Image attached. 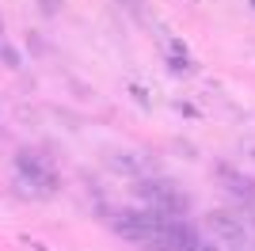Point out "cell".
I'll return each instance as SVG.
<instances>
[{
  "mask_svg": "<svg viewBox=\"0 0 255 251\" xmlns=\"http://www.w3.org/2000/svg\"><path fill=\"white\" fill-rule=\"evenodd\" d=\"M15 171H19L23 183H34L38 190L53 187V167L46 164L42 156H34V152H19V156H15Z\"/></svg>",
  "mask_w": 255,
  "mask_h": 251,
  "instance_id": "cell-1",
  "label": "cell"
},
{
  "mask_svg": "<svg viewBox=\"0 0 255 251\" xmlns=\"http://www.w3.org/2000/svg\"><path fill=\"white\" fill-rule=\"evenodd\" d=\"M210 229L217 232V236H221V240L229 244L233 251H244L248 232H244V225H240V221H236L233 213H213V217H210Z\"/></svg>",
  "mask_w": 255,
  "mask_h": 251,
  "instance_id": "cell-2",
  "label": "cell"
},
{
  "mask_svg": "<svg viewBox=\"0 0 255 251\" xmlns=\"http://www.w3.org/2000/svg\"><path fill=\"white\" fill-rule=\"evenodd\" d=\"M225 187L233 190L236 198H255V187H252V179H244L240 171H225Z\"/></svg>",
  "mask_w": 255,
  "mask_h": 251,
  "instance_id": "cell-3",
  "label": "cell"
},
{
  "mask_svg": "<svg viewBox=\"0 0 255 251\" xmlns=\"http://www.w3.org/2000/svg\"><path fill=\"white\" fill-rule=\"evenodd\" d=\"M118 4H122V8H129V11H137V8H141V0H118Z\"/></svg>",
  "mask_w": 255,
  "mask_h": 251,
  "instance_id": "cell-4",
  "label": "cell"
}]
</instances>
